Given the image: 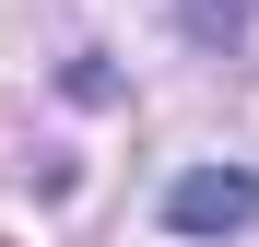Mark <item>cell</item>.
I'll return each mask as SVG.
<instances>
[{
	"instance_id": "obj_1",
	"label": "cell",
	"mask_w": 259,
	"mask_h": 247,
	"mask_svg": "<svg viewBox=\"0 0 259 247\" xmlns=\"http://www.w3.org/2000/svg\"><path fill=\"white\" fill-rule=\"evenodd\" d=\"M165 224L177 235H247L259 224V177L247 165H189V177L165 188Z\"/></svg>"
}]
</instances>
